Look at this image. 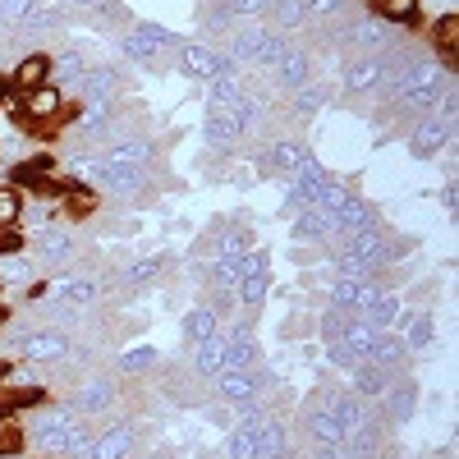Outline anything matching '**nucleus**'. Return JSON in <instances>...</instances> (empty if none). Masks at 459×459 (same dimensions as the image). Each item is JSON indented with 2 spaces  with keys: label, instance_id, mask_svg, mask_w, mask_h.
<instances>
[{
  "label": "nucleus",
  "instance_id": "1",
  "mask_svg": "<svg viewBox=\"0 0 459 459\" xmlns=\"http://www.w3.org/2000/svg\"><path fill=\"white\" fill-rule=\"evenodd\" d=\"M23 253L37 262V272H60V266H69V262H74V230H69V225H60V221L37 225V230H28Z\"/></svg>",
  "mask_w": 459,
  "mask_h": 459
},
{
  "label": "nucleus",
  "instance_id": "2",
  "mask_svg": "<svg viewBox=\"0 0 459 459\" xmlns=\"http://www.w3.org/2000/svg\"><path fill=\"white\" fill-rule=\"evenodd\" d=\"M266 294H272V257H266L262 248H248L244 262H239V285H235V299L244 303L248 313H257Z\"/></svg>",
  "mask_w": 459,
  "mask_h": 459
},
{
  "label": "nucleus",
  "instance_id": "3",
  "mask_svg": "<svg viewBox=\"0 0 459 459\" xmlns=\"http://www.w3.org/2000/svg\"><path fill=\"white\" fill-rule=\"evenodd\" d=\"M65 115V92L56 83H42V88H32V92H19V125L28 134H37L42 125H56Z\"/></svg>",
  "mask_w": 459,
  "mask_h": 459
},
{
  "label": "nucleus",
  "instance_id": "4",
  "mask_svg": "<svg viewBox=\"0 0 459 459\" xmlns=\"http://www.w3.org/2000/svg\"><path fill=\"white\" fill-rule=\"evenodd\" d=\"M69 335L65 331H28L23 344H19V363L28 368H51V363H65L69 359Z\"/></svg>",
  "mask_w": 459,
  "mask_h": 459
},
{
  "label": "nucleus",
  "instance_id": "5",
  "mask_svg": "<svg viewBox=\"0 0 459 459\" xmlns=\"http://www.w3.org/2000/svg\"><path fill=\"white\" fill-rule=\"evenodd\" d=\"M120 47H125L129 60H152V56H161V51H175V47H179V37L166 32L161 23H138Z\"/></svg>",
  "mask_w": 459,
  "mask_h": 459
},
{
  "label": "nucleus",
  "instance_id": "6",
  "mask_svg": "<svg viewBox=\"0 0 459 459\" xmlns=\"http://www.w3.org/2000/svg\"><path fill=\"white\" fill-rule=\"evenodd\" d=\"M106 170H147V161H152V147H147V138H115V143H106V152L97 157Z\"/></svg>",
  "mask_w": 459,
  "mask_h": 459
},
{
  "label": "nucleus",
  "instance_id": "7",
  "mask_svg": "<svg viewBox=\"0 0 459 459\" xmlns=\"http://www.w3.org/2000/svg\"><path fill=\"white\" fill-rule=\"evenodd\" d=\"M110 404H115V386H110L106 377H92V381H83V386L74 391L69 413H74V418H106Z\"/></svg>",
  "mask_w": 459,
  "mask_h": 459
},
{
  "label": "nucleus",
  "instance_id": "8",
  "mask_svg": "<svg viewBox=\"0 0 459 459\" xmlns=\"http://www.w3.org/2000/svg\"><path fill=\"white\" fill-rule=\"evenodd\" d=\"M179 60H184V74H194V79H216V74H230V60L216 51V47H207V42H179Z\"/></svg>",
  "mask_w": 459,
  "mask_h": 459
},
{
  "label": "nucleus",
  "instance_id": "9",
  "mask_svg": "<svg viewBox=\"0 0 459 459\" xmlns=\"http://www.w3.org/2000/svg\"><path fill=\"white\" fill-rule=\"evenodd\" d=\"M344 47H350L354 56H377L386 51V23L381 19H354L350 32H344Z\"/></svg>",
  "mask_w": 459,
  "mask_h": 459
},
{
  "label": "nucleus",
  "instance_id": "10",
  "mask_svg": "<svg viewBox=\"0 0 459 459\" xmlns=\"http://www.w3.org/2000/svg\"><path fill=\"white\" fill-rule=\"evenodd\" d=\"M455 138V120H441V115H432V120H423L413 134H409V147L418 152V157H437L441 147H450Z\"/></svg>",
  "mask_w": 459,
  "mask_h": 459
},
{
  "label": "nucleus",
  "instance_id": "11",
  "mask_svg": "<svg viewBox=\"0 0 459 459\" xmlns=\"http://www.w3.org/2000/svg\"><path fill=\"white\" fill-rule=\"evenodd\" d=\"M134 455V428L129 423H110L106 432L92 437V450L88 459H129Z\"/></svg>",
  "mask_w": 459,
  "mask_h": 459
},
{
  "label": "nucleus",
  "instance_id": "12",
  "mask_svg": "<svg viewBox=\"0 0 459 459\" xmlns=\"http://www.w3.org/2000/svg\"><path fill=\"white\" fill-rule=\"evenodd\" d=\"M42 83H51V56L47 51H28L14 65V74H10V88L14 92H32V88H42Z\"/></svg>",
  "mask_w": 459,
  "mask_h": 459
},
{
  "label": "nucleus",
  "instance_id": "13",
  "mask_svg": "<svg viewBox=\"0 0 459 459\" xmlns=\"http://www.w3.org/2000/svg\"><path fill=\"white\" fill-rule=\"evenodd\" d=\"M216 391L225 404H253L257 400V372L253 368H230L216 377Z\"/></svg>",
  "mask_w": 459,
  "mask_h": 459
},
{
  "label": "nucleus",
  "instance_id": "14",
  "mask_svg": "<svg viewBox=\"0 0 459 459\" xmlns=\"http://www.w3.org/2000/svg\"><path fill=\"white\" fill-rule=\"evenodd\" d=\"M32 281H37V262L23 253V244L0 248V290L5 285H32Z\"/></svg>",
  "mask_w": 459,
  "mask_h": 459
},
{
  "label": "nucleus",
  "instance_id": "15",
  "mask_svg": "<svg viewBox=\"0 0 459 459\" xmlns=\"http://www.w3.org/2000/svg\"><path fill=\"white\" fill-rule=\"evenodd\" d=\"M225 344H230V335H225V326L216 331V335H207L203 344H194V368L203 372V377H221L225 372Z\"/></svg>",
  "mask_w": 459,
  "mask_h": 459
},
{
  "label": "nucleus",
  "instance_id": "16",
  "mask_svg": "<svg viewBox=\"0 0 459 459\" xmlns=\"http://www.w3.org/2000/svg\"><path fill=\"white\" fill-rule=\"evenodd\" d=\"M381 79H386V65H381L377 56H354L350 74H344V88L350 92H372V88H381Z\"/></svg>",
  "mask_w": 459,
  "mask_h": 459
},
{
  "label": "nucleus",
  "instance_id": "17",
  "mask_svg": "<svg viewBox=\"0 0 459 459\" xmlns=\"http://www.w3.org/2000/svg\"><path fill=\"white\" fill-rule=\"evenodd\" d=\"M216 331H221V308H212V303H198V308L184 313V340L188 344H203Z\"/></svg>",
  "mask_w": 459,
  "mask_h": 459
},
{
  "label": "nucleus",
  "instance_id": "18",
  "mask_svg": "<svg viewBox=\"0 0 459 459\" xmlns=\"http://www.w3.org/2000/svg\"><path fill=\"white\" fill-rule=\"evenodd\" d=\"M272 69H276V79H281L285 88H303V83H308V56H303V51L281 47V56L272 60Z\"/></svg>",
  "mask_w": 459,
  "mask_h": 459
},
{
  "label": "nucleus",
  "instance_id": "19",
  "mask_svg": "<svg viewBox=\"0 0 459 459\" xmlns=\"http://www.w3.org/2000/svg\"><path fill=\"white\" fill-rule=\"evenodd\" d=\"M391 386V372L386 368H377V363H354V391L363 400H381Z\"/></svg>",
  "mask_w": 459,
  "mask_h": 459
},
{
  "label": "nucleus",
  "instance_id": "20",
  "mask_svg": "<svg viewBox=\"0 0 459 459\" xmlns=\"http://www.w3.org/2000/svg\"><path fill=\"white\" fill-rule=\"evenodd\" d=\"M56 294L69 303V308H92V303H97V281L92 276H65L56 285Z\"/></svg>",
  "mask_w": 459,
  "mask_h": 459
},
{
  "label": "nucleus",
  "instance_id": "21",
  "mask_svg": "<svg viewBox=\"0 0 459 459\" xmlns=\"http://www.w3.org/2000/svg\"><path fill=\"white\" fill-rule=\"evenodd\" d=\"M418 10H423V0H381L377 19L386 23V28H409L418 19Z\"/></svg>",
  "mask_w": 459,
  "mask_h": 459
},
{
  "label": "nucleus",
  "instance_id": "22",
  "mask_svg": "<svg viewBox=\"0 0 459 459\" xmlns=\"http://www.w3.org/2000/svg\"><path fill=\"white\" fill-rule=\"evenodd\" d=\"M281 455H285V428L262 413V423H257V459H281Z\"/></svg>",
  "mask_w": 459,
  "mask_h": 459
},
{
  "label": "nucleus",
  "instance_id": "23",
  "mask_svg": "<svg viewBox=\"0 0 459 459\" xmlns=\"http://www.w3.org/2000/svg\"><path fill=\"white\" fill-rule=\"evenodd\" d=\"M92 437H97V432L83 423V418H69V432H65V459H88Z\"/></svg>",
  "mask_w": 459,
  "mask_h": 459
},
{
  "label": "nucleus",
  "instance_id": "24",
  "mask_svg": "<svg viewBox=\"0 0 459 459\" xmlns=\"http://www.w3.org/2000/svg\"><path fill=\"white\" fill-rule=\"evenodd\" d=\"M19 216H23V194H19L14 184H0V230H5V235H14Z\"/></svg>",
  "mask_w": 459,
  "mask_h": 459
},
{
  "label": "nucleus",
  "instance_id": "25",
  "mask_svg": "<svg viewBox=\"0 0 459 459\" xmlns=\"http://www.w3.org/2000/svg\"><path fill=\"white\" fill-rule=\"evenodd\" d=\"M432 42H437V56H446V69L455 65V51H459V19L446 14L437 28H432Z\"/></svg>",
  "mask_w": 459,
  "mask_h": 459
},
{
  "label": "nucleus",
  "instance_id": "26",
  "mask_svg": "<svg viewBox=\"0 0 459 459\" xmlns=\"http://www.w3.org/2000/svg\"><path fill=\"white\" fill-rule=\"evenodd\" d=\"M266 14H272L281 28H303V23H308V10H303V0H272V10H266Z\"/></svg>",
  "mask_w": 459,
  "mask_h": 459
},
{
  "label": "nucleus",
  "instance_id": "27",
  "mask_svg": "<svg viewBox=\"0 0 459 459\" xmlns=\"http://www.w3.org/2000/svg\"><path fill=\"white\" fill-rule=\"evenodd\" d=\"M0 19L5 23H37L42 19V5H37V0H0Z\"/></svg>",
  "mask_w": 459,
  "mask_h": 459
},
{
  "label": "nucleus",
  "instance_id": "28",
  "mask_svg": "<svg viewBox=\"0 0 459 459\" xmlns=\"http://www.w3.org/2000/svg\"><path fill=\"white\" fill-rule=\"evenodd\" d=\"M359 285L363 281H350V276H335L331 281V303H335L340 313H354L359 308Z\"/></svg>",
  "mask_w": 459,
  "mask_h": 459
},
{
  "label": "nucleus",
  "instance_id": "29",
  "mask_svg": "<svg viewBox=\"0 0 459 459\" xmlns=\"http://www.w3.org/2000/svg\"><path fill=\"white\" fill-rule=\"evenodd\" d=\"M161 354L152 350V344H134V350L120 354V372H147V368H157Z\"/></svg>",
  "mask_w": 459,
  "mask_h": 459
},
{
  "label": "nucleus",
  "instance_id": "30",
  "mask_svg": "<svg viewBox=\"0 0 459 459\" xmlns=\"http://www.w3.org/2000/svg\"><path fill=\"white\" fill-rule=\"evenodd\" d=\"M157 276H161V257H138V262H129V272H125L129 285H152Z\"/></svg>",
  "mask_w": 459,
  "mask_h": 459
},
{
  "label": "nucleus",
  "instance_id": "31",
  "mask_svg": "<svg viewBox=\"0 0 459 459\" xmlns=\"http://www.w3.org/2000/svg\"><path fill=\"white\" fill-rule=\"evenodd\" d=\"M225 10L253 19V14H266V10H272V0H225Z\"/></svg>",
  "mask_w": 459,
  "mask_h": 459
},
{
  "label": "nucleus",
  "instance_id": "32",
  "mask_svg": "<svg viewBox=\"0 0 459 459\" xmlns=\"http://www.w3.org/2000/svg\"><path fill=\"white\" fill-rule=\"evenodd\" d=\"M294 106H299V110H317V106H322V88H317V83L294 88Z\"/></svg>",
  "mask_w": 459,
  "mask_h": 459
},
{
  "label": "nucleus",
  "instance_id": "33",
  "mask_svg": "<svg viewBox=\"0 0 459 459\" xmlns=\"http://www.w3.org/2000/svg\"><path fill=\"white\" fill-rule=\"evenodd\" d=\"M344 5V0H303V10H308V14H335Z\"/></svg>",
  "mask_w": 459,
  "mask_h": 459
},
{
  "label": "nucleus",
  "instance_id": "34",
  "mask_svg": "<svg viewBox=\"0 0 459 459\" xmlns=\"http://www.w3.org/2000/svg\"><path fill=\"white\" fill-rule=\"evenodd\" d=\"M5 244H23L19 235H5V230H0V248H5Z\"/></svg>",
  "mask_w": 459,
  "mask_h": 459
},
{
  "label": "nucleus",
  "instance_id": "35",
  "mask_svg": "<svg viewBox=\"0 0 459 459\" xmlns=\"http://www.w3.org/2000/svg\"><path fill=\"white\" fill-rule=\"evenodd\" d=\"M0 459H28L23 450H0Z\"/></svg>",
  "mask_w": 459,
  "mask_h": 459
},
{
  "label": "nucleus",
  "instance_id": "36",
  "mask_svg": "<svg viewBox=\"0 0 459 459\" xmlns=\"http://www.w3.org/2000/svg\"><path fill=\"white\" fill-rule=\"evenodd\" d=\"M69 5H101V0H69Z\"/></svg>",
  "mask_w": 459,
  "mask_h": 459
},
{
  "label": "nucleus",
  "instance_id": "37",
  "mask_svg": "<svg viewBox=\"0 0 459 459\" xmlns=\"http://www.w3.org/2000/svg\"><path fill=\"white\" fill-rule=\"evenodd\" d=\"M5 413H10V409H5V400H0V418H5Z\"/></svg>",
  "mask_w": 459,
  "mask_h": 459
},
{
  "label": "nucleus",
  "instance_id": "38",
  "mask_svg": "<svg viewBox=\"0 0 459 459\" xmlns=\"http://www.w3.org/2000/svg\"><path fill=\"white\" fill-rule=\"evenodd\" d=\"M0 395H5V381H0Z\"/></svg>",
  "mask_w": 459,
  "mask_h": 459
},
{
  "label": "nucleus",
  "instance_id": "39",
  "mask_svg": "<svg viewBox=\"0 0 459 459\" xmlns=\"http://www.w3.org/2000/svg\"><path fill=\"white\" fill-rule=\"evenodd\" d=\"M368 5H381V0H368Z\"/></svg>",
  "mask_w": 459,
  "mask_h": 459
},
{
  "label": "nucleus",
  "instance_id": "40",
  "mask_svg": "<svg viewBox=\"0 0 459 459\" xmlns=\"http://www.w3.org/2000/svg\"><path fill=\"white\" fill-rule=\"evenodd\" d=\"M129 459H134V455H129ZM147 459H152V455H147Z\"/></svg>",
  "mask_w": 459,
  "mask_h": 459
},
{
  "label": "nucleus",
  "instance_id": "41",
  "mask_svg": "<svg viewBox=\"0 0 459 459\" xmlns=\"http://www.w3.org/2000/svg\"><path fill=\"white\" fill-rule=\"evenodd\" d=\"M0 23H5V19H0Z\"/></svg>",
  "mask_w": 459,
  "mask_h": 459
}]
</instances>
